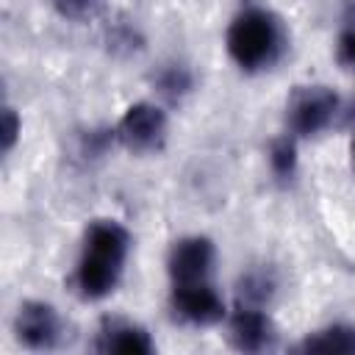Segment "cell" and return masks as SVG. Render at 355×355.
I'll list each match as a JSON object with an SVG mask.
<instances>
[{
  "mask_svg": "<svg viewBox=\"0 0 355 355\" xmlns=\"http://www.w3.org/2000/svg\"><path fill=\"white\" fill-rule=\"evenodd\" d=\"M130 252V233L116 219H97L89 225L83 252L75 266V288L83 300L108 297L119 280Z\"/></svg>",
  "mask_w": 355,
  "mask_h": 355,
  "instance_id": "obj_1",
  "label": "cell"
},
{
  "mask_svg": "<svg viewBox=\"0 0 355 355\" xmlns=\"http://www.w3.org/2000/svg\"><path fill=\"white\" fill-rule=\"evenodd\" d=\"M155 83H158V92H161L164 97L178 100V97H183V94L191 89V72H189L186 67H180V64H169V67H164V69L158 72Z\"/></svg>",
  "mask_w": 355,
  "mask_h": 355,
  "instance_id": "obj_13",
  "label": "cell"
},
{
  "mask_svg": "<svg viewBox=\"0 0 355 355\" xmlns=\"http://www.w3.org/2000/svg\"><path fill=\"white\" fill-rule=\"evenodd\" d=\"M114 136L130 153L161 150L166 139V114L155 103H133L116 122Z\"/></svg>",
  "mask_w": 355,
  "mask_h": 355,
  "instance_id": "obj_4",
  "label": "cell"
},
{
  "mask_svg": "<svg viewBox=\"0 0 355 355\" xmlns=\"http://www.w3.org/2000/svg\"><path fill=\"white\" fill-rule=\"evenodd\" d=\"M300 349L305 352H355V327H327V330H316L311 333Z\"/></svg>",
  "mask_w": 355,
  "mask_h": 355,
  "instance_id": "obj_10",
  "label": "cell"
},
{
  "mask_svg": "<svg viewBox=\"0 0 355 355\" xmlns=\"http://www.w3.org/2000/svg\"><path fill=\"white\" fill-rule=\"evenodd\" d=\"M97 352H119V355H150L155 349L150 333L130 319H105L94 336Z\"/></svg>",
  "mask_w": 355,
  "mask_h": 355,
  "instance_id": "obj_9",
  "label": "cell"
},
{
  "mask_svg": "<svg viewBox=\"0 0 355 355\" xmlns=\"http://www.w3.org/2000/svg\"><path fill=\"white\" fill-rule=\"evenodd\" d=\"M169 302H172L175 316L191 327H211L225 319V302L211 286V280L175 283Z\"/></svg>",
  "mask_w": 355,
  "mask_h": 355,
  "instance_id": "obj_5",
  "label": "cell"
},
{
  "mask_svg": "<svg viewBox=\"0 0 355 355\" xmlns=\"http://www.w3.org/2000/svg\"><path fill=\"white\" fill-rule=\"evenodd\" d=\"M53 3L64 17H75L78 19V17H89L97 8L100 0H53Z\"/></svg>",
  "mask_w": 355,
  "mask_h": 355,
  "instance_id": "obj_15",
  "label": "cell"
},
{
  "mask_svg": "<svg viewBox=\"0 0 355 355\" xmlns=\"http://www.w3.org/2000/svg\"><path fill=\"white\" fill-rule=\"evenodd\" d=\"M338 61L355 69V31L352 28H344L338 36Z\"/></svg>",
  "mask_w": 355,
  "mask_h": 355,
  "instance_id": "obj_16",
  "label": "cell"
},
{
  "mask_svg": "<svg viewBox=\"0 0 355 355\" xmlns=\"http://www.w3.org/2000/svg\"><path fill=\"white\" fill-rule=\"evenodd\" d=\"M272 288H275V280L269 272L263 269H252L241 277L239 283V297L241 302H250V305H263L269 297H272Z\"/></svg>",
  "mask_w": 355,
  "mask_h": 355,
  "instance_id": "obj_12",
  "label": "cell"
},
{
  "mask_svg": "<svg viewBox=\"0 0 355 355\" xmlns=\"http://www.w3.org/2000/svg\"><path fill=\"white\" fill-rule=\"evenodd\" d=\"M349 161H352V172H355V136L349 141Z\"/></svg>",
  "mask_w": 355,
  "mask_h": 355,
  "instance_id": "obj_18",
  "label": "cell"
},
{
  "mask_svg": "<svg viewBox=\"0 0 355 355\" xmlns=\"http://www.w3.org/2000/svg\"><path fill=\"white\" fill-rule=\"evenodd\" d=\"M227 330H230L227 336H230L233 347L241 352H261V349L272 347V341H275V324H272L269 313L263 311V305L239 302V308L230 313Z\"/></svg>",
  "mask_w": 355,
  "mask_h": 355,
  "instance_id": "obj_8",
  "label": "cell"
},
{
  "mask_svg": "<svg viewBox=\"0 0 355 355\" xmlns=\"http://www.w3.org/2000/svg\"><path fill=\"white\" fill-rule=\"evenodd\" d=\"M19 130H22V122H19L17 111L14 108H3V128H0V133H3V153L14 150V144L19 139Z\"/></svg>",
  "mask_w": 355,
  "mask_h": 355,
  "instance_id": "obj_14",
  "label": "cell"
},
{
  "mask_svg": "<svg viewBox=\"0 0 355 355\" xmlns=\"http://www.w3.org/2000/svg\"><path fill=\"white\" fill-rule=\"evenodd\" d=\"M214 261H216V250L214 241L205 236H186L180 241L172 244L166 266H169V277L172 286L175 283H200L208 280L214 272Z\"/></svg>",
  "mask_w": 355,
  "mask_h": 355,
  "instance_id": "obj_6",
  "label": "cell"
},
{
  "mask_svg": "<svg viewBox=\"0 0 355 355\" xmlns=\"http://www.w3.org/2000/svg\"><path fill=\"white\" fill-rule=\"evenodd\" d=\"M14 333L28 349H53L61 341V316L50 302L31 300L19 305Z\"/></svg>",
  "mask_w": 355,
  "mask_h": 355,
  "instance_id": "obj_7",
  "label": "cell"
},
{
  "mask_svg": "<svg viewBox=\"0 0 355 355\" xmlns=\"http://www.w3.org/2000/svg\"><path fill=\"white\" fill-rule=\"evenodd\" d=\"M269 169L280 180H291L297 172V144L291 136H280L269 147Z\"/></svg>",
  "mask_w": 355,
  "mask_h": 355,
  "instance_id": "obj_11",
  "label": "cell"
},
{
  "mask_svg": "<svg viewBox=\"0 0 355 355\" xmlns=\"http://www.w3.org/2000/svg\"><path fill=\"white\" fill-rule=\"evenodd\" d=\"M338 114V97L327 86H297L286 103V122L294 136H319Z\"/></svg>",
  "mask_w": 355,
  "mask_h": 355,
  "instance_id": "obj_3",
  "label": "cell"
},
{
  "mask_svg": "<svg viewBox=\"0 0 355 355\" xmlns=\"http://www.w3.org/2000/svg\"><path fill=\"white\" fill-rule=\"evenodd\" d=\"M344 28H352L355 31V0H347V11H344Z\"/></svg>",
  "mask_w": 355,
  "mask_h": 355,
  "instance_id": "obj_17",
  "label": "cell"
},
{
  "mask_svg": "<svg viewBox=\"0 0 355 355\" xmlns=\"http://www.w3.org/2000/svg\"><path fill=\"white\" fill-rule=\"evenodd\" d=\"M230 58L244 69V72H261L269 69L286 44V33L280 19L266 11V8H247L241 11L225 36Z\"/></svg>",
  "mask_w": 355,
  "mask_h": 355,
  "instance_id": "obj_2",
  "label": "cell"
}]
</instances>
